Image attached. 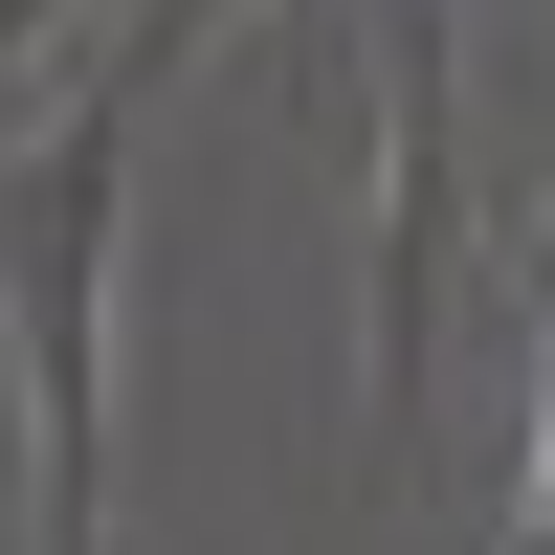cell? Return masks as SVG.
<instances>
[{"instance_id": "1", "label": "cell", "mask_w": 555, "mask_h": 555, "mask_svg": "<svg viewBox=\"0 0 555 555\" xmlns=\"http://www.w3.org/2000/svg\"><path fill=\"white\" fill-rule=\"evenodd\" d=\"M533 555H555V378H533Z\"/></svg>"}]
</instances>
